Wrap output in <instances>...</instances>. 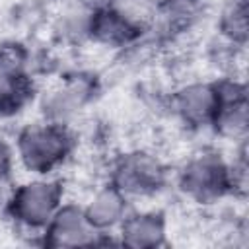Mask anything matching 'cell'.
I'll use <instances>...</instances> for the list:
<instances>
[{"mask_svg": "<svg viewBox=\"0 0 249 249\" xmlns=\"http://www.w3.org/2000/svg\"><path fill=\"white\" fill-rule=\"evenodd\" d=\"M163 224L156 214H138L123 224V241L130 247H148L161 241Z\"/></svg>", "mask_w": 249, "mask_h": 249, "instance_id": "obj_8", "label": "cell"}, {"mask_svg": "<svg viewBox=\"0 0 249 249\" xmlns=\"http://www.w3.org/2000/svg\"><path fill=\"white\" fill-rule=\"evenodd\" d=\"M8 169H10V152H8V148L0 142V179L8 173Z\"/></svg>", "mask_w": 249, "mask_h": 249, "instance_id": "obj_12", "label": "cell"}, {"mask_svg": "<svg viewBox=\"0 0 249 249\" xmlns=\"http://www.w3.org/2000/svg\"><path fill=\"white\" fill-rule=\"evenodd\" d=\"M51 235L54 245H84L93 241V226L86 212L76 206H64L51 218Z\"/></svg>", "mask_w": 249, "mask_h": 249, "instance_id": "obj_6", "label": "cell"}, {"mask_svg": "<svg viewBox=\"0 0 249 249\" xmlns=\"http://www.w3.org/2000/svg\"><path fill=\"white\" fill-rule=\"evenodd\" d=\"M25 76L18 60L0 51V109H14L25 99Z\"/></svg>", "mask_w": 249, "mask_h": 249, "instance_id": "obj_7", "label": "cell"}, {"mask_svg": "<svg viewBox=\"0 0 249 249\" xmlns=\"http://www.w3.org/2000/svg\"><path fill=\"white\" fill-rule=\"evenodd\" d=\"M68 150V136L56 124L27 128L19 138V154L29 169L47 171L56 165Z\"/></svg>", "mask_w": 249, "mask_h": 249, "instance_id": "obj_1", "label": "cell"}, {"mask_svg": "<svg viewBox=\"0 0 249 249\" xmlns=\"http://www.w3.org/2000/svg\"><path fill=\"white\" fill-rule=\"evenodd\" d=\"M222 31L231 41H245L247 35V2L245 0H233L226 6L222 12Z\"/></svg>", "mask_w": 249, "mask_h": 249, "instance_id": "obj_11", "label": "cell"}, {"mask_svg": "<svg viewBox=\"0 0 249 249\" xmlns=\"http://www.w3.org/2000/svg\"><path fill=\"white\" fill-rule=\"evenodd\" d=\"M177 113L185 123L206 124L214 121L218 111V91L206 84H193L183 88L175 97Z\"/></svg>", "mask_w": 249, "mask_h": 249, "instance_id": "obj_5", "label": "cell"}, {"mask_svg": "<svg viewBox=\"0 0 249 249\" xmlns=\"http://www.w3.org/2000/svg\"><path fill=\"white\" fill-rule=\"evenodd\" d=\"M228 185V169L216 156H200L187 163L181 173V187L198 200H210L224 193Z\"/></svg>", "mask_w": 249, "mask_h": 249, "instance_id": "obj_2", "label": "cell"}, {"mask_svg": "<svg viewBox=\"0 0 249 249\" xmlns=\"http://www.w3.org/2000/svg\"><path fill=\"white\" fill-rule=\"evenodd\" d=\"M124 210V200L119 189H103L93 198L86 210V218L93 228L113 226Z\"/></svg>", "mask_w": 249, "mask_h": 249, "instance_id": "obj_9", "label": "cell"}, {"mask_svg": "<svg viewBox=\"0 0 249 249\" xmlns=\"http://www.w3.org/2000/svg\"><path fill=\"white\" fill-rule=\"evenodd\" d=\"M132 25L130 21L119 14V12H101L97 14V18L91 21V33L109 45H119V43H126L132 37Z\"/></svg>", "mask_w": 249, "mask_h": 249, "instance_id": "obj_10", "label": "cell"}, {"mask_svg": "<svg viewBox=\"0 0 249 249\" xmlns=\"http://www.w3.org/2000/svg\"><path fill=\"white\" fill-rule=\"evenodd\" d=\"M58 187L47 181H33L23 185L14 198V212L16 216L29 224V226H43L47 224L58 204Z\"/></svg>", "mask_w": 249, "mask_h": 249, "instance_id": "obj_4", "label": "cell"}, {"mask_svg": "<svg viewBox=\"0 0 249 249\" xmlns=\"http://www.w3.org/2000/svg\"><path fill=\"white\" fill-rule=\"evenodd\" d=\"M163 169L150 154H128L115 169V183L121 193L146 195L160 187Z\"/></svg>", "mask_w": 249, "mask_h": 249, "instance_id": "obj_3", "label": "cell"}]
</instances>
